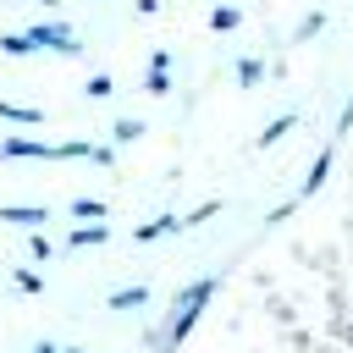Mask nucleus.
<instances>
[{"label": "nucleus", "instance_id": "412c9836", "mask_svg": "<svg viewBox=\"0 0 353 353\" xmlns=\"http://www.w3.org/2000/svg\"><path fill=\"white\" fill-rule=\"evenodd\" d=\"M215 210H221V199H210V204H199V210H188V215H176V221H182V226H199V221H210Z\"/></svg>", "mask_w": 353, "mask_h": 353}, {"label": "nucleus", "instance_id": "423d86ee", "mask_svg": "<svg viewBox=\"0 0 353 353\" xmlns=\"http://www.w3.org/2000/svg\"><path fill=\"white\" fill-rule=\"evenodd\" d=\"M110 237V221H88V226H72L66 232V248H99Z\"/></svg>", "mask_w": 353, "mask_h": 353}, {"label": "nucleus", "instance_id": "393cba45", "mask_svg": "<svg viewBox=\"0 0 353 353\" xmlns=\"http://www.w3.org/2000/svg\"><path fill=\"white\" fill-rule=\"evenodd\" d=\"M39 6H55V0H39Z\"/></svg>", "mask_w": 353, "mask_h": 353}, {"label": "nucleus", "instance_id": "20e7f679", "mask_svg": "<svg viewBox=\"0 0 353 353\" xmlns=\"http://www.w3.org/2000/svg\"><path fill=\"white\" fill-rule=\"evenodd\" d=\"M0 221H6V226H33V232H39V226L50 221V210H44V204H0Z\"/></svg>", "mask_w": 353, "mask_h": 353}, {"label": "nucleus", "instance_id": "dca6fc26", "mask_svg": "<svg viewBox=\"0 0 353 353\" xmlns=\"http://www.w3.org/2000/svg\"><path fill=\"white\" fill-rule=\"evenodd\" d=\"M0 50H6V55H39L28 33H0Z\"/></svg>", "mask_w": 353, "mask_h": 353}, {"label": "nucleus", "instance_id": "4468645a", "mask_svg": "<svg viewBox=\"0 0 353 353\" xmlns=\"http://www.w3.org/2000/svg\"><path fill=\"white\" fill-rule=\"evenodd\" d=\"M325 171H331V149H320V154H314V165H309V176H303V193H320Z\"/></svg>", "mask_w": 353, "mask_h": 353}, {"label": "nucleus", "instance_id": "6e6552de", "mask_svg": "<svg viewBox=\"0 0 353 353\" xmlns=\"http://www.w3.org/2000/svg\"><path fill=\"white\" fill-rule=\"evenodd\" d=\"M66 215L88 226V221H105V215H110V204H105V199H72V204H66Z\"/></svg>", "mask_w": 353, "mask_h": 353}, {"label": "nucleus", "instance_id": "4be33fe9", "mask_svg": "<svg viewBox=\"0 0 353 353\" xmlns=\"http://www.w3.org/2000/svg\"><path fill=\"white\" fill-rule=\"evenodd\" d=\"M88 160H94V165H110V160H116V143H94V154H88Z\"/></svg>", "mask_w": 353, "mask_h": 353}, {"label": "nucleus", "instance_id": "b1692460", "mask_svg": "<svg viewBox=\"0 0 353 353\" xmlns=\"http://www.w3.org/2000/svg\"><path fill=\"white\" fill-rule=\"evenodd\" d=\"M61 353H88V347H61Z\"/></svg>", "mask_w": 353, "mask_h": 353}, {"label": "nucleus", "instance_id": "7ed1b4c3", "mask_svg": "<svg viewBox=\"0 0 353 353\" xmlns=\"http://www.w3.org/2000/svg\"><path fill=\"white\" fill-rule=\"evenodd\" d=\"M0 160H55V143L11 132V138H0Z\"/></svg>", "mask_w": 353, "mask_h": 353}, {"label": "nucleus", "instance_id": "9d476101", "mask_svg": "<svg viewBox=\"0 0 353 353\" xmlns=\"http://www.w3.org/2000/svg\"><path fill=\"white\" fill-rule=\"evenodd\" d=\"M176 226H182L176 215H154V221H143L132 237H138V243H154V237H165V232H176Z\"/></svg>", "mask_w": 353, "mask_h": 353}, {"label": "nucleus", "instance_id": "f03ea898", "mask_svg": "<svg viewBox=\"0 0 353 353\" xmlns=\"http://www.w3.org/2000/svg\"><path fill=\"white\" fill-rule=\"evenodd\" d=\"M28 39H33V50H55V55H83V39L66 28V22H33V28H22Z\"/></svg>", "mask_w": 353, "mask_h": 353}, {"label": "nucleus", "instance_id": "39448f33", "mask_svg": "<svg viewBox=\"0 0 353 353\" xmlns=\"http://www.w3.org/2000/svg\"><path fill=\"white\" fill-rule=\"evenodd\" d=\"M143 88H149V94H171V55H165V50H154V55H149Z\"/></svg>", "mask_w": 353, "mask_h": 353}, {"label": "nucleus", "instance_id": "ddd939ff", "mask_svg": "<svg viewBox=\"0 0 353 353\" xmlns=\"http://www.w3.org/2000/svg\"><path fill=\"white\" fill-rule=\"evenodd\" d=\"M292 127H298V116H292V110H287V116H276V121H270V127L259 132V149H270V143H276V138H287Z\"/></svg>", "mask_w": 353, "mask_h": 353}, {"label": "nucleus", "instance_id": "f3484780", "mask_svg": "<svg viewBox=\"0 0 353 353\" xmlns=\"http://www.w3.org/2000/svg\"><path fill=\"white\" fill-rule=\"evenodd\" d=\"M11 281H17V292H44V276H39V270H28V265H17V270H11Z\"/></svg>", "mask_w": 353, "mask_h": 353}, {"label": "nucleus", "instance_id": "5701e85b", "mask_svg": "<svg viewBox=\"0 0 353 353\" xmlns=\"http://www.w3.org/2000/svg\"><path fill=\"white\" fill-rule=\"evenodd\" d=\"M33 353H61V347H55V342H50V336H44V342H39V347H33Z\"/></svg>", "mask_w": 353, "mask_h": 353}, {"label": "nucleus", "instance_id": "1a4fd4ad", "mask_svg": "<svg viewBox=\"0 0 353 353\" xmlns=\"http://www.w3.org/2000/svg\"><path fill=\"white\" fill-rule=\"evenodd\" d=\"M105 303H110V314H127V309H143V303H149V287H121V292H110Z\"/></svg>", "mask_w": 353, "mask_h": 353}, {"label": "nucleus", "instance_id": "9b49d317", "mask_svg": "<svg viewBox=\"0 0 353 353\" xmlns=\"http://www.w3.org/2000/svg\"><path fill=\"white\" fill-rule=\"evenodd\" d=\"M210 28H215V33H232V28H243V11H237V6H215V11H210Z\"/></svg>", "mask_w": 353, "mask_h": 353}, {"label": "nucleus", "instance_id": "6ab92c4d", "mask_svg": "<svg viewBox=\"0 0 353 353\" xmlns=\"http://www.w3.org/2000/svg\"><path fill=\"white\" fill-rule=\"evenodd\" d=\"M28 259H33V265H44V259H55V243L33 232V237H28Z\"/></svg>", "mask_w": 353, "mask_h": 353}, {"label": "nucleus", "instance_id": "0eeeda50", "mask_svg": "<svg viewBox=\"0 0 353 353\" xmlns=\"http://www.w3.org/2000/svg\"><path fill=\"white\" fill-rule=\"evenodd\" d=\"M0 121H11V127H39L44 110H39V105H11V99H0Z\"/></svg>", "mask_w": 353, "mask_h": 353}, {"label": "nucleus", "instance_id": "aec40b11", "mask_svg": "<svg viewBox=\"0 0 353 353\" xmlns=\"http://www.w3.org/2000/svg\"><path fill=\"white\" fill-rule=\"evenodd\" d=\"M320 28H325V11H309V17H303V22H298V33H292V39H298V44H303V39H314V33H320Z\"/></svg>", "mask_w": 353, "mask_h": 353}, {"label": "nucleus", "instance_id": "f257e3e1", "mask_svg": "<svg viewBox=\"0 0 353 353\" xmlns=\"http://www.w3.org/2000/svg\"><path fill=\"white\" fill-rule=\"evenodd\" d=\"M210 292H215V276H199V281H188V287L176 292V303H171V314H165V331H149V342L160 336V353H171V347H176V342L193 331V320L204 314Z\"/></svg>", "mask_w": 353, "mask_h": 353}, {"label": "nucleus", "instance_id": "2eb2a0df", "mask_svg": "<svg viewBox=\"0 0 353 353\" xmlns=\"http://www.w3.org/2000/svg\"><path fill=\"white\" fill-rule=\"evenodd\" d=\"M110 138H116V143H138V138H143V121H138V116H121V121L110 127Z\"/></svg>", "mask_w": 353, "mask_h": 353}, {"label": "nucleus", "instance_id": "f8f14e48", "mask_svg": "<svg viewBox=\"0 0 353 353\" xmlns=\"http://www.w3.org/2000/svg\"><path fill=\"white\" fill-rule=\"evenodd\" d=\"M259 77H265V61H259V55H243V61H237V83H243V88H259Z\"/></svg>", "mask_w": 353, "mask_h": 353}, {"label": "nucleus", "instance_id": "a211bd4d", "mask_svg": "<svg viewBox=\"0 0 353 353\" xmlns=\"http://www.w3.org/2000/svg\"><path fill=\"white\" fill-rule=\"evenodd\" d=\"M83 94H88V99H110V94H116V83H110L105 72H94V77L83 83Z\"/></svg>", "mask_w": 353, "mask_h": 353}]
</instances>
